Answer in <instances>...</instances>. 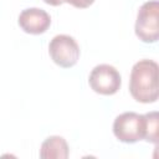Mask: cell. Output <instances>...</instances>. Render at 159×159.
Listing matches in <instances>:
<instances>
[{"label":"cell","mask_w":159,"mask_h":159,"mask_svg":"<svg viewBox=\"0 0 159 159\" xmlns=\"http://www.w3.org/2000/svg\"><path fill=\"white\" fill-rule=\"evenodd\" d=\"M159 66L153 60H139L132 67L129 76V92L140 103H154L159 97Z\"/></svg>","instance_id":"6da1fadb"},{"label":"cell","mask_w":159,"mask_h":159,"mask_svg":"<svg viewBox=\"0 0 159 159\" xmlns=\"http://www.w3.org/2000/svg\"><path fill=\"white\" fill-rule=\"evenodd\" d=\"M159 2L158 0H149L144 2L137 14L135 35L145 43H154L159 39Z\"/></svg>","instance_id":"7a4b0ae2"},{"label":"cell","mask_w":159,"mask_h":159,"mask_svg":"<svg viewBox=\"0 0 159 159\" xmlns=\"http://www.w3.org/2000/svg\"><path fill=\"white\" fill-rule=\"evenodd\" d=\"M113 134L119 142L137 143L145 137V117L135 112H124L113 122Z\"/></svg>","instance_id":"3957f363"},{"label":"cell","mask_w":159,"mask_h":159,"mask_svg":"<svg viewBox=\"0 0 159 159\" xmlns=\"http://www.w3.org/2000/svg\"><path fill=\"white\" fill-rule=\"evenodd\" d=\"M51 60L62 68L73 67L80 60V46L70 35H56L48 45Z\"/></svg>","instance_id":"277c9868"},{"label":"cell","mask_w":159,"mask_h":159,"mask_svg":"<svg viewBox=\"0 0 159 159\" xmlns=\"http://www.w3.org/2000/svg\"><path fill=\"white\" fill-rule=\"evenodd\" d=\"M89 87L98 94L112 96L118 92L122 84V77L116 67L102 63L93 67L88 77Z\"/></svg>","instance_id":"5b68a950"},{"label":"cell","mask_w":159,"mask_h":159,"mask_svg":"<svg viewBox=\"0 0 159 159\" xmlns=\"http://www.w3.org/2000/svg\"><path fill=\"white\" fill-rule=\"evenodd\" d=\"M17 24L21 30L30 35H41L51 25L50 15L39 7H29L20 12Z\"/></svg>","instance_id":"8992f818"},{"label":"cell","mask_w":159,"mask_h":159,"mask_svg":"<svg viewBox=\"0 0 159 159\" xmlns=\"http://www.w3.org/2000/svg\"><path fill=\"white\" fill-rule=\"evenodd\" d=\"M68 154V144L66 139L60 135L46 138L40 148V158L42 159H67Z\"/></svg>","instance_id":"52a82bcc"},{"label":"cell","mask_w":159,"mask_h":159,"mask_svg":"<svg viewBox=\"0 0 159 159\" xmlns=\"http://www.w3.org/2000/svg\"><path fill=\"white\" fill-rule=\"evenodd\" d=\"M145 117V137L144 140L158 144V112H149L144 114Z\"/></svg>","instance_id":"ba28073f"},{"label":"cell","mask_w":159,"mask_h":159,"mask_svg":"<svg viewBox=\"0 0 159 159\" xmlns=\"http://www.w3.org/2000/svg\"><path fill=\"white\" fill-rule=\"evenodd\" d=\"M65 2L72 5L77 9H86V7L91 6L94 2V0H65Z\"/></svg>","instance_id":"9c48e42d"},{"label":"cell","mask_w":159,"mask_h":159,"mask_svg":"<svg viewBox=\"0 0 159 159\" xmlns=\"http://www.w3.org/2000/svg\"><path fill=\"white\" fill-rule=\"evenodd\" d=\"M43 1L48 5H51V6H58V5L65 2V0H43Z\"/></svg>","instance_id":"30bf717a"}]
</instances>
